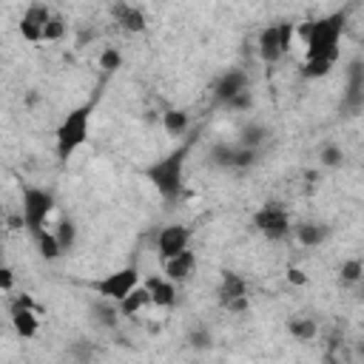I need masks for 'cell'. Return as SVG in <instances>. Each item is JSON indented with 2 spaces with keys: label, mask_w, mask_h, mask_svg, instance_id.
Instances as JSON below:
<instances>
[{
  "label": "cell",
  "mask_w": 364,
  "mask_h": 364,
  "mask_svg": "<svg viewBox=\"0 0 364 364\" xmlns=\"http://www.w3.org/2000/svg\"><path fill=\"white\" fill-rule=\"evenodd\" d=\"M347 17H350V9H338L299 28V34L304 37V63H301L304 80H318L333 71L338 60L341 34L347 28Z\"/></svg>",
  "instance_id": "obj_1"
},
{
  "label": "cell",
  "mask_w": 364,
  "mask_h": 364,
  "mask_svg": "<svg viewBox=\"0 0 364 364\" xmlns=\"http://www.w3.org/2000/svg\"><path fill=\"white\" fill-rule=\"evenodd\" d=\"M191 154V139H185L179 148H173L171 154H165L162 159L151 162L145 168L148 182L159 191V196L165 202H176L185 191V159Z\"/></svg>",
  "instance_id": "obj_2"
},
{
  "label": "cell",
  "mask_w": 364,
  "mask_h": 364,
  "mask_svg": "<svg viewBox=\"0 0 364 364\" xmlns=\"http://www.w3.org/2000/svg\"><path fill=\"white\" fill-rule=\"evenodd\" d=\"M91 114H94V102H82L77 108H71L63 122L57 125L54 131V151H57V159L65 162L71 159L85 142H88V134H91Z\"/></svg>",
  "instance_id": "obj_3"
},
{
  "label": "cell",
  "mask_w": 364,
  "mask_h": 364,
  "mask_svg": "<svg viewBox=\"0 0 364 364\" xmlns=\"http://www.w3.org/2000/svg\"><path fill=\"white\" fill-rule=\"evenodd\" d=\"M54 210V193L37 185H26L23 196H20V222L28 230V236L34 239L40 230H46L48 216Z\"/></svg>",
  "instance_id": "obj_4"
},
{
  "label": "cell",
  "mask_w": 364,
  "mask_h": 364,
  "mask_svg": "<svg viewBox=\"0 0 364 364\" xmlns=\"http://www.w3.org/2000/svg\"><path fill=\"white\" fill-rule=\"evenodd\" d=\"M296 34H299L296 23H287V20H279V23L264 26V28L259 31V43H256L259 60H262L264 65H276L279 60H284L287 51H290V46H293V37H296Z\"/></svg>",
  "instance_id": "obj_5"
},
{
  "label": "cell",
  "mask_w": 364,
  "mask_h": 364,
  "mask_svg": "<svg viewBox=\"0 0 364 364\" xmlns=\"http://www.w3.org/2000/svg\"><path fill=\"white\" fill-rule=\"evenodd\" d=\"M250 222H253L256 233H262L267 242H282V239H287V236L293 233L290 213H287V208L279 205V202H264V205H259V208L253 210Z\"/></svg>",
  "instance_id": "obj_6"
},
{
  "label": "cell",
  "mask_w": 364,
  "mask_h": 364,
  "mask_svg": "<svg viewBox=\"0 0 364 364\" xmlns=\"http://www.w3.org/2000/svg\"><path fill=\"white\" fill-rule=\"evenodd\" d=\"M216 301L228 313H245L250 307L247 279L242 273H236V270H225L222 279H219V287H216Z\"/></svg>",
  "instance_id": "obj_7"
},
{
  "label": "cell",
  "mask_w": 364,
  "mask_h": 364,
  "mask_svg": "<svg viewBox=\"0 0 364 364\" xmlns=\"http://www.w3.org/2000/svg\"><path fill=\"white\" fill-rule=\"evenodd\" d=\"M142 282H139V270L134 267V264H128V267H119V270H114V273H105L102 279H97L91 287H94V293L97 296H102V299H114V301H122L134 287H139Z\"/></svg>",
  "instance_id": "obj_8"
},
{
  "label": "cell",
  "mask_w": 364,
  "mask_h": 364,
  "mask_svg": "<svg viewBox=\"0 0 364 364\" xmlns=\"http://www.w3.org/2000/svg\"><path fill=\"white\" fill-rule=\"evenodd\" d=\"M9 318L20 338H34L40 330V310H37L34 299L26 293L9 296Z\"/></svg>",
  "instance_id": "obj_9"
},
{
  "label": "cell",
  "mask_w": 364,
  "mask_h": 364,
  "mask_svg": "<svg viewBox=\"0 0 364 364\" xmlns=\"http://www.w3.org/2000/svg\"><path fill=\"white\" fill-rule=\"evenodd\" d=\"M256 159H259V148H250L242 142H236V145L219 142L210 151V162L219 168H250V165H256Z\"/></svg>",
  "instance_id": "obj_10"
},
{
  "label": "cell",
  "mask_w": 364,
  "mask_h": 364,
  "mask_svg": "<svg viewBox=\"0 0 364 364\" xmlns=\"http://www.w3.org/2000/svg\"><path fill=\"white\" fill-rule=\"evenodd\" d=\"M51 9L46 6V3H31L26 11H23V17H20V34H23V40H28V43H43V37H46V26H48V20H51Z\"/></svg>",
  "instance_id": "obj_11"
},
{
  "label": "cell",
  "mask_w": 364,
  "mask_h": 364,
  "mask_svg": "<svg viewBox=\"0 0 364 364\" xmlns=\"http://www.w3.org/2000/svg\"><path fill=\"white\" fill-rule=\"evenodd\" d=\"M191 247V228L188 225H165L156 233V253L159 259H171Z\"/></svg>",
  "instance_id": "obj_12"
},
{
  "label": "cell",
  "mask_w": 364,
  "mask_h": 364,
  "mask_svg": "<svg viewBox=\"0 0 364 364\" xmlns=\"http://www.w3.org/2000/svg\"><path fill=\"white\" fill-rule=\"evenodd\" d=\"M245 91H250V77H247V71H242V68H228V71L216 80V85H213V97H216V102H222V105H228L233 97H239V94H245Z\"/></svg>",
  "instance_id": "obj_13"
},
{
  "label": "cell",
  "mask_w": 364,
  "mask_h": 364,
  "mask_svg": "<svg viewBox=\"0 0 364 364\" xmlns=\"http://www.w3.org/2000/svg\"><path fill=\"white\" fill-rule=\"evenodd\" d=\"M111 17H114V23H117L122 31H128V34H142V31L148 28L145 11L136 9V6H131V3H125V0H114Z\"/></svg>",
  "instance_id": "obj_14"
},
{
  "label": "cell",
  "mask_w": 364,
  "mask_h": 364,
  "mask_svg": "<svg viewBox=\"0 0 364 364\" xmlns=\"http://www.w3.org/2000/svg\"><path fill=\"white\" fill-rule=\"evenodd\" d=\"M162 273H165L171 282H176V284L191 282L193 273H196V253L188 247V250H182V253H176V256H171V259H162Z\"/></svg>",
  "instance_id": "obj_15"
},
{
  "label": "cell",
  "mask_w": 364,
  "mask_h": 364,
  "mask_svg": "<svg viewBox=\"0 0 364 364\" xmlns=\"http://www.w3.org/2000/svg\"><path fill=\"white\" fill-rule=\"evenodd\" d=\"M145 287L151 293V304L154 307H173L176 304V282H171L165 273L159 276H148L145 279Z\"/></svg>",
  "instance_id": "obj_16"
},
{
  "label": "cell",
  "mask_w": 364,
  "mask_h": 364,
  "mask_svg": "<svg viewBox=\"0 0 364 364\" xmlns=\"http://www.w3.org/2000/svg\"><path fill=\"white\" fill-rule=\"evenodd\" d=\"M361 105H364V65L353 63L347 77V91H344V111H358Z\"/></svg>",
  "instance_id": "obj_17"
},
{
  "label": "cell",
  "mask_w": 364,
  "mask_h": 364,
  "mask_svg": "<svg viewBox=\"0 0 364 364\" xmlns=\"http://www.w3.org/2000/svg\"><path fill=\"white\" fill-rule=\"evenodd\" d=\"M293 233L304 247H318L330 239V225H324V222H299L293 228Z\"/></svg>",
  "instance_id": "obj_18"
},
{
  "label": "cell",
  "mask_w": 364,
  "mask_h": 364,
  "mask_svg": "<svg viewBox=\"0 0 364 364\" xmlns=\"http://www.w3.org/2000/svg\"><path fill=\"white\" fill-rule=\"evenodd\" d=\"M34 245H37V253H40L46 262H54V259H60V256L65 253L54 230H40V233L34 236Z\"/></svg>",
  "instance_id": "obj_19"
},
{
  "label": "cell",
  "mask_w": 364,
  "mask_h": 364,
  "mask_svg": "<svg viewBox=\"0 0 364 364\" xmlns=\"http://www.w3.org/2000/svg\"><path fill=\"white\" fill-rule=\"evenodd\" d=\"M119 304V313L122 316H136L139 310H145L148 304H151V293H148V287L145 284H139V287H134L122 301H117Z\"/></svg>",
  "instance_id": "obj_20"
},
{
  "label": "cell",
  "mask_w": 364,
  "mask_h": 364,
  "mask_svg": "<svg viewBox=\"0 0 364 364\" xmlns=\"http://www.w3.org/2000/svg\"><path fill=\"white\" fill-rule=\"evenodd\" d=\"M188 125H191V119H188V114H185L182 108H168V111L162 114V128H165L171 136H185V134H188Z\"/></svg>",
  "instance_id": "obj_21"
},
{
  "label": "cell",
  "mask_w": 364,
  "mask_h": 364,
  "mask_svg": "<svg viewBox=\"0 0 364 364\" xmlns=\"http://www.w3.org/2000/svg\"><path fill=\"white\" fill-rule=\"evenodd\" d=\"M91 313L97 316V321H100L102 327H117V318L122 316V313H119V304H117L114 299H102V296H100V301H94Z\"/></svg>",
  "instance_id": "obj_22"
},
{
  "label": "cell",
  "mask_w": 364,
  "mask_h": 364,
  "mask_svg": "<svg viewBox=\"0 0 364 364\" xmlns=\"http://www.w3.org/2000/svg\"><path fill=\"white\" fill-rule=\"evenodd\" d=\"M287 333L296 338V341H313L316 336H318V324L313 321V318H304V316H293L290 321H287Z\"/></svg>",
  "instance_id": "obj_23"
},
{
  "label": "cell",
  "mask_w": 364,
  "mask_h": 364,
  "mask_svg": "<svg viewBox=\"0 0 364 364\" xmlns=\"http://www.w3.org/2000/svg\"><path fill=\"white\" fill-rule=\"evenodd\" d=\"M338 276L344 284H355L364 279V262L361 259H344L341 267H338Z\"/></svg>",
  "instance_id": "obj_24"
},
{
  "label": "cell",
  "mask_w": 364,
  "mask_h": 364,
  "mask_svg": "<svg viewBox=\"0 0 364 364\" xmlns=\"http://www.w3.org/2000/svg\"><path fill=\"white\" fill-rule=\"evenodd\" d=\"M57 239H60V245H63V250L68 253V250H74V242H77V225L71 222V219H63L60 225H57Z\"/></svg>",
  "instance_id": "obj_25"
},
{
  "label": "cell",
  "mask_w": 364,
  "mask_h": 364,
  "mask_svg": "<svg viewBox=\"0 0 364 364\" xmlns=\"http://www.w3.org/2000/svg\"><path fill=\"white\" fill-rule=\"evenodd\" d=\"M264 136H267V131H264V125H247V128H242V134H239V142L242 145H250V148H259L262 142H264Z\"/></svg>",
  "instance_id": "obj_26"
},
{
  "label": "cell",
  "mask_w": 364,
  "mask_h": 364,
  "mask_svg": "<svg viewBox=\"0 0 364 364\" xmlns=\"http://www.w3.org/2000/svg\"><path fill=\"white\" fill-rule=\"evenodd\" d=\"M318 159H321L327 168H338V165L344 162V151H341L338 145H321V154H318Z\"/></svg>",
  "instance_id": "obj_27"
},
{
  "label": "cell",
  "mask_w": 364,
  "mask_h": 364,
  "mask_svg": "<svg viewBox=\"0 0 364 364\" xmlns=\"http://www.w3.org/2000/svg\"><path fill=\"white\" fill-rule=\"evenodd\" d=\"M65 34V20H63V14H51V20H48V26H46V43H51V40H60Z\"/></svg>",
  "instance_id": "obj_28"
},
{
  "label": "cell",
  "mask_w": 364,
  "mask_h": 364,
  "mask_svg": "<svg viewBox=\"0 0 364 364\" xmlns=\"http://www.w3.org/2000/svg\"><path fill=\"white\" fill-rule=\"evenodd\" d=\"M100 65H102V71H117L122 65V54L117 48H105L100 57Z\"/></svg>",
  "instance_id": "obj_29"
},
{
  "label": "cell",
  "mask_w": 364,
  "mask_h": 364,
  "mask_svg": "<svg viewBox=\"0 0 364 364\" xmlns=\"http://www.w3.org/2000/svg\"><path fill=\"white\" fill-rule=\"evenodd\" d=\"M253 105V97H250V91H245V94H239V97H233L230 102H228V108H233V111H247Z\"/></svg>",
  "instance_id": "obj_30"
},
{
  "label": "cell",
  "mask_w": 364,
  "mask_h": 364,
  "mask_svg": "<svg viewBox=\"0 0 364 364\" xmlns=\"http://www.w3.org/2000/svg\"><path fill=\"white\" fill-rule=\"evenodd\" d=\"M11 284H14V270L6 264V267L0 270V287H3V293H6V296L11 293Z\"/></svg>",
  "instance_id": "obj_31"
},
{
  "label": "cell",
  "mask_w": 364,
  "mask_h": 364,
  "mask_svg": "<svg viewBox=\"0 0 364 364\" xmlns=\"http://www.w3.org/2000/svg\"><path fill=\"white\" fill-rule=\"evenodd\" d=\"M287 282L290 284H307V276L299 267H287Z\"/></svg>",
  "instance_id": "obj_32"
}]
</instances>
